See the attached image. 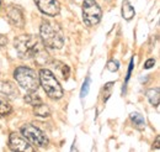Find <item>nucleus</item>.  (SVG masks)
Masks as SVG:
<instances>
[{"mask_svg": "<svg viewBox=\"0 0 160 152\" xmlns=\"http://www.w3.org/2000/svg\"><path fill=\"white\" fill-rule=\"evenodd\" d=\"M41 40L42 43L48 48H57L59 50L64 45L63 34L60 29L49 21H43L41 25Z\"/></svg>", "mask_w": 160, "mask_h": 152, "instance_id": "f03ea898", "label": "nucleus"}, {"mask_svg": "<svg viewBox=\"0 0 160 152\" xmlns=\"http://www.w3.org/2000/svg\"><path fill=\"white\" fill-rule=\"evenodd\" d=\"M90 77H88L86 79H85V82H84V84H82V88H81V98H84V96H86L88 93H89V89H90Z\"/></svg>", "mask_w": 160, "mask_h": 152, "instance_id": "a211bd4d", "label": "nucleus"}, {"mask_svg": "<svg viewBox=\"0 0 160 152\" xmlns=\"http://www.w3.org/2000/svg\"><path fill=\"white\" fill-rule=\"evenodd\" d=\"M2 93L5 95H8V96H11V98H15V96H18L19 95V90L16 89V87L12 84V83H10V82H6V83H4L2 84Z\"/></svg>", "mask_w": 160, "mask_h": 152, "instance_id": "ddd939ff", "label": "nucleus"}, {"mask_svg": "<svg viewBox=\"0 0 160 152\" xmlns=\"http://www.w3.org/2000/svg\"><path fill=\"white\" fill-rule=\"evenodd\" d=\"M53 67L56 68V74L58 77H60L62 79L67 80V79L69 78L70 69H69V67H68L67 64H64V63H62V62H54V66H53Z\"/></svg>", "mask_w": 160, "mask_h": 152, "instance_id": "9d476101", "label": "nucleus"}, {"mask_svg": "<svg viewBox=\"0 0 160 152\" xmlns=\"http://www.w3.org/2000/svg\"><path fill=\"white\" fill-rule=\"evenodd\" d=\"M131 120L133 121L134 126H136L138 130H142V129H144L145 121H144L143 116H142L140 114H138V113H133V114H131Z\"/></svg>", "mask_w": 160, "mask_h": 152, "instance_id": "2eb2a0df", "label": "nucleus"}, {"mask_svg": "<svg viewBox=\"0 0 160 152\" xmlns=\"http://www.w3.org/2000/svg\"><path fill=\"white\" fill-rule=\"evenodd\" d=\"M25 101L27 104L35 106V105H38V104L42 103V99L40 98V95H37L36 93H33V92H30V94H27L25 96Z\"/></svg>", "mask_w": 160, "mask_h": 152, "instance_id": "dca6fc26", "label": "nucleus"}, {"mask_svg": "<svg viewBox=\"0 0 160 152\" xmlns=\"http://www.w3.org/2000/svg\"><path fill=\"white\" fill-rule=\"evenodd\" d=\"M118 68H120V63L117 61H110L107 63V69L111 72H116V71H118Z\"/></svg>", "mask_w": 160, "mask_h": 152, "instance_id": "6ab92c4d", "label": "nucleus"}, {"mask_svg": "<svg viewBox=\"0 0 160 152\" xmlns=\"http://www.w3.org/2000/svg\"><path fill=\"white\" fill-rule=\"evenodd\" d=\"M134 14H136L134 8L129 4V1L124 0L123 4H122V16H123V19L131 20L133 16H134Z\"/></svg>", "mask_w": 160, "mask_h": 152, "instance_id": "9b49d317", "label": "nucleus"}, {"mask_svg": "<svg viewBox=\"0 0 160 152\" xmlns=\"http://www.w3.org/2000/svg\"><path fill=\"white\" fill-rule=\"evenodd\" d=\"M21 133L22 136L33 146L36 147H44L48 145V138L44 133L41 131L38 128L33 126V125H25L21 128Z\"/></svg>", "mask_w": 160, "mask_h": 152, "instance_id": "423d86ee", "label": "nucleus"}, {"mask_svg": "<svg viewBox=\"0 0 160 152\" xmlns=\"http://www.w3.org/2000/svg\"><path fill=\"white\" fill-rule=\"evenodd\" d=\"M112 85H113V83H107V84L105 85V93H106L105 100H107V98L111 94V88H112Z\"/></svg>", "mask_w": 160, "mask_h": 152, "instance_id": "aec40b11", "label": "nucleus"}, {"mask_svg": "<svg viewBox=\"0 0 160 152\" xmlns=\"http://www.w3.org/2000/svg\"><path fill=\"white\" fill-rule=\"evenodd\" d=\"M154 64H155V61H154L153 58H150V59H148V61L145 62V64H144V68H145V69H149V68H152Z\"/></svg>", "mask_w": 160, "mask_h": 152, "instance_id": "412c9836", "label": "nucleus"}, {"mask_svg": "<svg viewBox=\"0 0 160 152\" xmlns=\"http://www.w3.org/2000/svg\"><path fill=\"white\" fill-rule=\"evenodd\" d=\"M147 98H148V100L150 101V104H152V105L158 106V105H159V100H160L159 88H155V89H149V90L147 92Z\"/></svg>", "mask_w": 160, "mask_h": 152, "instance_id": "f8f14e48", "label": "nucleus"}, {"mask_svg": "<svg viewBox=\"0 0 160 152\" xmlns=\"http://www.w3.org/2000/svg\"><path fill=\"white\" fill-rule=\"evenodd\" d=\"M37 8L48 16H57L60 11V4L58 0H35Z\"/></svg>", "mask_w": 160, "mask_h": 152, "instance_id": "0eeeda50", "label": "nucleus"}, {"mask_svg": "<svg viewBox=\"0 0 160 152\" xmlns=\"http://www.w3.org/2000/svg\"><path fill=\"white\" fill-rule=\"evenodd\" d=\"M14 45L21 58L35 59L40 64L48 62V53L40 38L31 35H21L15 38Z\"/></svg>", "mask_w": 160, "mask_h": 152, "instance_id": "f257e3e1", "label": "nucleus"}, {"mask_svg": "<svg viewBox=\"0 0 160 152\" xmlns=\"http://www.w3.org/2000/svg\"><path fill=\"white\" fill-rule=\"evenodd\" d=\"M14 77L21 88L27 92H36L40 85V78L32 68L28 67H19L15 69Z\"/></svg>", "mask_w": 160, "mask_h": 152, "instance_id": "7ed1b4c3", "label": "nucleus"}, {"mask_svg": "<svg viewBox=\"0 0 160 152\" xmlns=\"http://www.w3.org/2000/svg\"><path fill=\"white\" fill-rule=\"evenodd\" d=\"M102 16L99 4L95 0H84L82 3V20L88 26L99 24Z\"/></svg>", "mask_w": 160, "mask_h": 152, "instance_id": "39448f33", "label": "nucleus"}, {"mask_svg": "<svg viewBox=\"0 0 160 152\" xmlns=\"http://www.w3.org/2000/svg\"><path fill=\"white\" fill-rule=\"evenodd\" d=\"M155 149L157 150H159V136L157 137V140H155Z\"/></svg>", "mask_w": 160, "mask_h": 152, "instance_id": "5701e85b", "label": "nucleus"}, {"mask_svg": "<svg viewBox=\"0 0 160 152\" xmlns=\"http://www.w3.org/2000/svg\"><path fill=\"white\" fill-rule=\"evenodd\" d=\"M8 19L10 21V24L15 27H23V25H25L23 14H22L20 8H18V6H10L9 8Z\"/></svg>", "mask_w": 160, "mask_h": 152, "instance_id": "1a4fd4ad", "label": "nucleus"}, {"mask_svg": "<svg viewBox=\"0 0 160 152\" xmlns=\"http://www.w3.org/2000/svg\"><path fill=\"white\" fill-rule=\"evenodd\" d=\"M38 78L41 85L43 87V90L49 98L60 99L63 96V89L60 87L59 82L49 69H41Z\"/></svg>", "mask_w": 160, "mask_h": 152, "instance_id": "20e7f679", "label": "nucleus"}, {"mask_svg": "<svg viewBox=\"0 0 160 152\" xmlns=\"http://www.w3.org/2000/svg\"><path fill=\"white\" fill-rule=\"evenodd\" d=\"M35 114L41 117H47L51 115V110L47 105H44L43 103H41L38 105H35Z\"/></svg>", "mask_w": 160, "mask_h": 152, "instance_id": "4468645a", "label": "nucleus"}, {"mask_svg": "<svg viewBox=\"0 0 160 152\" xmlns=\"http://www.w3.org/2000/svg\"><path fill=\"white\" fill-rule=\"evenodd\" d=\"M6 43H8V38L5 37L4 35L0 34V47H4Z\"/></svg>", "mask_w": 160, "mask_h": 152, "instance_id": "4be33fe9", "label": "nucleus"}, {"mask_svg": "<svg viewBox=\"0 0 160 152\" xmlns=\"http://www.w3.org/2000/svg\"><path fill=\"white\" fill-rule=\"evenodd\" d=\"M9 146L12 151H19V152H26V151H33V149L31 147V145L19 136L18 133H11L10 138H9Z\"/></svg>", "mask_w": 160, "mask_h": 152, "instance_id": "6e6552de", "label": "nucleus"}, {"mask_svg": "<svg viewBox=\"0 0 160 152\" xmlns=\"http://www.w3.org/2000/svg\"><path fill=\"white\" fill-rule=\"evenodd\" d=\"M11 111H12L11 105H10L8 101L0 100V117H4V116H6V115H9Z\"/></svg>", "mask_w": 160, "mask_h": 152, "instance_id": "f3484780", "label": "nucleus"}]
</instances>
